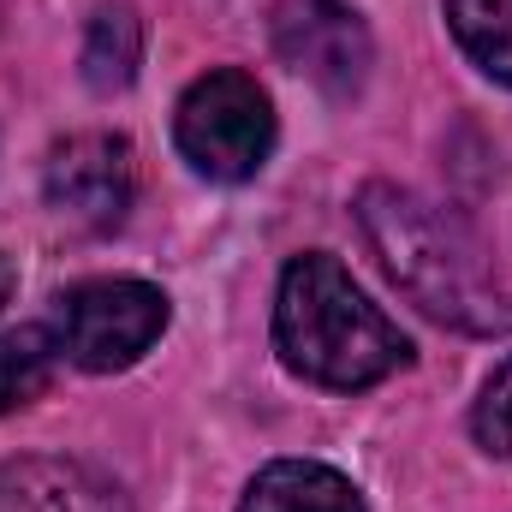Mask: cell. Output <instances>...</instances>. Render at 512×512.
<instances>
[{
    "instance_id": "1",
    "label": "cell",
    "mask_w": 512,
    "mask_h": 512,
    "mask_svg": "<svg viewBox=\"0 0 512 512\" xmlns=\"http://www.w3.org/2000/svg\"><path fill=\"white\" fill-rule=\"evenodd\" d=\"M274 352L292 376L334 393L387 382L411 364V340L358 292V280L328 251L286 262L274 292Z\"/></svg>"
},
{
    "instance_id": "2",
    "label": "cell",
    "mask_w": 512,
    "mask_h": 512,
    "mask_svg": "<svg viewBox=\"0 0 512 512\" xmlns=\"http://www.w3.org/2000/svg\"><path fill=\"white\" fill-rule=\"evenodd\" d=\"M358 221L370 233V245L393 274V286H405L435 322L453 328H507L512 310H501L483 251L471 245V233L459 221H447L441 209H429L423 197L399 191V185H370L358 197Z\"/></svg>"
},
{
    "instance_id": "10",
    "label": "cell",
    "mask_w": 512,
    "mask_h": 512,
    "mask_svg": "<svg viewBox=\"0 0 512 512\" xmlns=\"http://www.w3.org/2000/svg\"><path fill=\"white\" fill-rule=\"evenodd\" d=\"M137 60H143V24L126 6H102L90 18V36H84V84L102 90V96L126 90L137 78Z\"/></svg>"
},
{
    "instance_id": "6",
    "label": "cell",
    "mask_w": 512,
    "mask_h": 512,
    "mask_svg": "<svg viewBox=\"0 0 512 512\" xmlns=\"http://www.w3.org/2000/svg\"><path fill=\"white\" fill-rule=\"evenodd\" d=\"M274 54L328 96H352L370 78V30L340 0H286L274 6Z\"/></svg>"
},
{
    "instance_id": "3",
    "label": "cell",
    "mask_w": 512,
    "mask_h": 512,
    "mask_svg": "<svg viewBox=\"0 0 512 512\" xmlns=\"http://www.w3.org/2000/svg\"><path fill=\"white\" fill-rule=\"evenodd\" d=\"M173 137H179V155L203 179L245 185L262 173V161L274 149V102L239 66L203 72L173 108Z\"/></svg>"
},
{
    "instance_id": "8",
    "label": "cell",
    "mask_w": 512,
    "mask_h": 512,
    "mask_svg": "<svg viewBox=\"0 0 512 512\" xmlns=\"http://www.w3.org/2000/svg\"><path fill=\"white\" fill-rule=\"evenodd\" d=\"M239 512H364V495H358L352 477H340L334 465H316V459H274V465H262L251 477Z\"/></svg>"
},
{
    "instance_id": "4",
    "label": "cell",
    "mask_w": 512,
    "mask_h": 512,
    "mask_svg": "<svg viewBox=\"0 0 512 512\" xmlns=\"http://www.w3.org/2000/svg\"><path fill=\"white\" fill-rule=\"evenodd\" d=\"M167 292L131 274H108V280H78L72 292L54 298V340L60 352L90 370V376H114L131 370L161 334H167Z\"/></svg>"
},
{
    "instance_id": "9",
    "label": "cell",
    "mask_w": 512,
    "mask_h": 512,
    "mask_svg": "<svg viewBox=\"0 0 512 512\" xmlns=\"http://www.w3.org/2000/svg\"><path fill=\"white\" fill-rule=\"evenodd\" d=\"M447 30L477 72L512 84V0H447Z\"/></svg>"
},
{
    "instance_id": "12",
    "label": "cell",
    "mask_w": 512,
    "mask_h": 512,
    "mask_svg": "<svg viewBox=\"0 0 512 512\" xmlns=\"http://www.w3.org/2000/svg\"><path fill=\"white\" fill-rule=\"evenodd\" d=\"M471 435H477L483 453L512 459V358L483 382V399H477V411H471Z\"/></svg>"
},
{
    "instance_id": "11",
    "label": "cell",
    "mask_w": 512,
    "mask_h": 512,
    "mask_svg": "<svg viewBox=\"0 0 512 512\" xmlns=\"http://www.w3.org/2000/svg\"><path fill=\"white\" fill-rule=\"evenodd\" d=\"M60 358L66 352H60L54 328H6L0 334V411H18V405L42 399Z\"/></svg>"
},
{
    "instance_id": "7",
    "label": "cell",
    "mask_w": 512,
    "mask_h": 512,
    "mask_svg": "<svg viewBox=\"0 0 512 512\" xmlns=\"http://www.w3.org/2000/svg\"><path fill=\"white\" fill-rule=\"evenodd\" d=\"M0 512H131V495L84 459H0Z\"/></svg>"
},
{
    "instance_id": "5",
    "label": "cell",
    "mask_w": 512,
    "mask_h": 512,
    "mask_svg": "<svg viewBox=\"0 0 512 512\" xmlns=\"http://www.w3.org/2000/svg\"><path fill=\"white\" fill-rule=\"evenodd\" d=\"M42 191H48V209L84 233L120 227L131 209V191H137L131 143L114 131H78V137L54 143V155L42 167Z\"/></svg>"
},
{
    "instance_id": "13",
    "label": "cell",
    "mask_w": 512,
    "mask_h": 512,
    "mask_svg": "<svg viewBox=\"0 0 512 512\" xmlns=\"http://www.w3.org/2000/svg\"><path fill=\"white\" fill-rule=\"evenodd\" d=\"M12 280H18V274H12V262H6V256H0V304H6V298H12Z\"/></svg>"
}]
</instances>
